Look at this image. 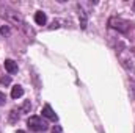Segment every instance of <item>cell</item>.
<instances>
[{"instance_id":"cell-1","label":"cell","mask_w":135,"mask_h":133,"mask_svg":"<svg viewBox=\"0 0 135 133\" xmlns=\"http://www.w3.org/2000/svg\"><path fill=\"white\" fill-rule=\"evenodd\" d=\"M118 58L121 61V64L126 67L127 70H135V58H134V53L127 49L124 50H119L118 52Z\"/></svg>"},{"instance_id":"cell-2","label":"cell","mask_w":135,"mask_h":133,"mask_svg":"<svg viewBox=\"0 0 135 133\" xmlns=\"http://www.w3.org/2000/svg\"><path fill=\"white\" fill-rule=\"evenodd\" d=\"M27 125L32 132H44L47 129V122L42 121V117L39 116H30L27 119Z\"/></svg>"},{"instance_id":"cell-3","label":"cell","mask_w":135,"mask_h":133,"mask_svg":"<svg viewBox=\"0 0 135 133\" xmlns=\"http://www.w3.org/2000/svg\"><path fill=\"white\" fill-rule=\"evenodd\" d=\"M108 25L115 30H118L119 33H127L129 28H131V24L124 19H119V17H110L108 21Z\"/></svg>"},{"instance_id":"cell-4","label":"cell","mask_w":135,"mask_h":133,"mask_svg":"<svg viewBox=\"0 0 135 133\" xmlns=\"http://www.w3.org/2000/svg\"><path fill=\"white\" fill-rule=\"evenodd\" d=\"M3 16H6V19H8V21H11V22H13V24H16V25H21V27H22V25H25V24H24V21H22V16H21V14H17L16 11H8V13H6V14H3Z\"/></svg>"},{"instance_id":"cell-5","label":"cell","mask_w":135,"mask_h":133,"mask_svg":"<svg viewBox=\"0 0 135 133\" xmlns=\"http://www.w3.org/2000/svg\"><path fill=\"white\" fill-rule=\"evenodd\" d=\"M42 116L47 117V119H50V121H58V116L55 114V111L52 110L50 105H44V108H42Z\"/></svg>"},{"instance_id":"cell-6","label":"cell","mask_w":135,"mask_h":133,"mask_svg":"<svg viewBox=\"0 0 135 133\" xmlns=\"http://www.w3.org/2000/svg\"><path fill=\"white\" fill-rule=\"evenodd\" d=\"M79 21H80V27L82 28H86V24H88V13L83 11V8L79 5Z\"/></svg>"},{"instance_id":"cell-7","label":"cell","mask_w":135,"mask_h":133,"mask_svg":"<svg viewBox=\"0 0 135 133\" xmlns=\"http://www.w3.org/2000/svg\"><path fill=\"white\" fill-rule=\"evenodd\" d=\"M22 96H24V88L19 86V85L13 86V89H11V97H13V99H19V97H22Z\"/></svg>"},{"instance_id":"cell-8","label":"cell","mask_w":135,"mask_h":133,"mask_svg":"<svg viewBox=\"0 0 135 133\" xmlns=\"http://www.w3.org/2000/svg\"><path fill=\"white\" fill-rule=\"evenodd\" d=\"M5 69H6L9 74H16V72H17V63H14L13 60H6V61H5Z\"/></svg>"},{"instance_id":"cell-9","label":"cell","mask_w":135,"mask_h":133,"mask_svg":"<svg viewBox=\"0 0 135 133\" xmlns=\"http://www.w3.org/2000/svg\"><path fill=\"white\" fill-rule=\"evenodd\" d=\"M35 22H36L38 25H46V22H47L46 14H44L42 11H38V13L35 14Z\"/></svg>"},{"instance_id":"cell-10","label":"cell","mask_w":135,"mask_h":133,"mask_svg":"<svg viewBox=\"0 0 135 133\" xmlns=\"http://www.w3.org/2000/svg\"><path fill=\"white\" fill-rule=\"evenodd\" d=\"M19 113H21V111L16 110V108L9 111V122H11V124H16V122L19 121Z\"/></svg>"},{"instance_id":"cell-11","label":"cell","mask_w":135,"mask_h":133,"mask_svg":"<svg viewBox=\"0 0 135 133\" xmlns=\"http://www.w3.org/2000/svg\"><path fill=\"white\" fill-rule=\"evenodd\" d=\"M30 110H32V103H30V100H25V102L22 103V106L19 108L21 113H30Z\"/></svg>"},{"instance_id":"cell-12","label":"cell","mask_w":135,"mask_h":133,"mask_svg":"<svg viewBox=\"0 0 135 133\" xmlns=\"http://www.w3.org/2000/svg\"><path fill=\"white\" fill-rule=\"evenodd\" d=\"M9 33H11V30H9V25H2V28H0V34L2 36H9Z\"/></svg>"},{"instance_id":"cell-13","label":"cell","mask_w":135,"mask_h":133,"mask_svg":"<svg viewBox=\"0 0 135 133\" xmlns=\"http://www.w3.org/2000/svg\"><path fill=\"white\" fill-rule=\"evenodd\" d=\"M9 81H11L9 77H2V78H0V83H2V85H9Z\"/></svg>"},{"instance_id":"cell-14","label":"cell","mask_w":135,"mask_h":133,"mask_svg":"<svg viewBox=\"0 0 135 133\" xmlns=\"http://www.w3.org/2000/svg\"><path fill=\"white\" fill-rule=\"evenodd\" d=\"M5 102H6V96L0 91V106H2V105H5Z\"/></svg>"},{"instance_id":"cell-15","label":"cell","mask_w":135,"mask_h":133,"mask_svg":"<svg viewBox=\"0 0 135 133\" xmlns=\"http://www.w3.org/2000/svg\"><path fill=\"white\" fill-rule=\"evenodd\" d=\"M52 133H61V127H60V125H55L54 130H52Z\"/></svg>"},{"instance_id":"cell-16","label":"cell","mask_w":135,"mask_h":133,"mask_svg":"<svg viewBox=\"0 0 135 133\" xmlns=\"http://www.w3.org/2000/svg\"><path fill=\"white\" fill-rule=\"evenodd\" d=\"M58 27H60V25H58V22H55V21H54V24H52V27H50V28H58Z\"/></svg>"},{"instance_id":"cell-17","label":"cell","mask_w":135,"mask_h":133,"mask_svg":"<svg viewBox=\"0 0 135 133\" xmlns=\"http://www.w3.org/2000/svg\"><path fill=\"white\" fill-rule=\"evenodd\" d=\"M132 9H134V11H135V2H134V3H132Z\"/></svg>"},{"instance_id":"cell-18","label":"cell","mask_w":135,"mask_h":133,"mask_svg":"<svg viewBox=\"0 0 135 133\" xmlns=\"http://www.w3.org/2000/svg\"><path fill=\"white\" fill-rule=\"evenodd\" d=\"M17 133H25L24 130H17Z\"/></svg>"}]
</instances>
